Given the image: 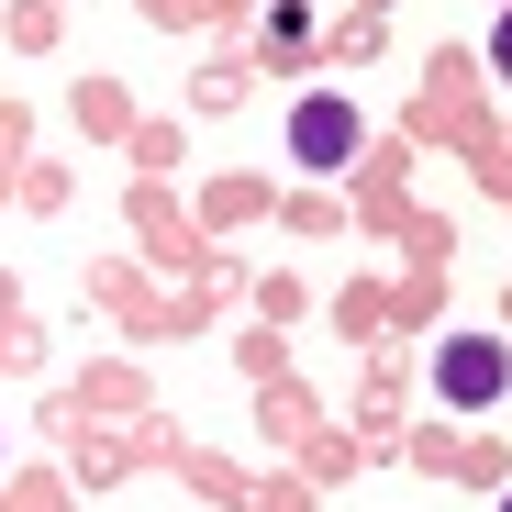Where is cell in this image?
Returning <instances> with one entry per match:
<instances>
[{
  "mask_svg": "<svg viewBox=\"0 0 512 512\" xmlns=\"http://www.w3.org/2000/svg\"><path fill=\"white\" fill-rule=\"evenodd\" d=\"M435 390H446V401H457V412H490V401H501V390H512V357H501V346H490V334H457V346H446V357H435Z\"/></svg>",
  "mask_w": 512,
  "mask_h": 512,
  "instance_id": "obj_1",
  "label": "cell"
},
{
  "mask_svg": "<svg viewBox=\"0 0 512 512\" xmlns=\"http://www.w3.org/2000/svg\"><path fill=\"white\" fill-rule=\"evenodd\" d=\"M290 156H301V167H346V156H357V112L334 101V90L301 101V112H290Z\"/></svg>",
  "mask_w": 512,
  "mask_h": 512,
  "instance_id": "obj_2",
  "label": "cell"
},
{
  "mask_svg": "<svg viewBox=\"0 0 512 512\" xmlns=\"http://www.w3.org/2000/svg\"><path fill=\"white\" fill-rule=\"evenodd\" d=\"M490 67H501V78H512V12H501V23H490Z\"/></svg>",
  "mask_w": 512,
  "mask_h": 512,
  "instance_id": "obj_3",
  "label": "cell"
},
{
  "mask_svg": "<svg viewBox=\"0 0 512 512\" xmlns=\"http://www.w3.org/2000/svg\"><path fill=\"white\" fill-rule=\"evenodd\" d=\"M501 512H512V501H501Z\"/></svg>",
  "mask_w": 512,
  "mask_h": 512,
  "instance_id": "obj_4",
  "label": "cell"
}]
</instances>
